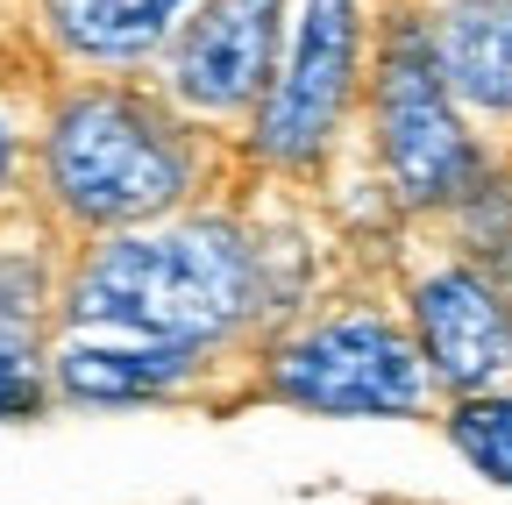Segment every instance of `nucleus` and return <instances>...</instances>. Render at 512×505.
I'll use <instances>...</instances> for the list:
<instances>
[{"label": "nucleus", "instance_id": "f257e3e1", "mask_svg": "<svg viewBox=\"0 0 512 505\" xmlns=\"http://www.w3.org/2000/svg\"><path fill=\"white\" fill-rule=\"evenodd\" d=\"M256 313V249L235 228H164L93 249L72 285V321L121 328L164 349L221 342Z\"/></svg>", "mask_w": 512, "mask_h": 505}, {"label": "nucleus", "instance_id": "f03ea898", "mask_svg": "<svg viewBox=\"0 0 512 505\" xmlns=\"http://www.w3.org/2000/svg\"><path fill=\"white\" fill-rule=\"evenodd\" d=\"M192 178V150L136 93H86L50 129V185L93 228L164 214Z\"/></svg>", "mask_w": 512, "mask_h": 505}, {"label": "nucleus", "instance_id": "7ed1b4c3", "mask_svg": "<svg viewBox=\"0 0 512 505\" xmlns=\"http://www.w3.org/2000/svg\"><path fill=\"white\" fill-rule=\"evenodd\" d=\"M377 150L392 164V185L413 207H441L463 200L477 185V150L463 136L456 107H448V79L434 36L420 22H406L384 50V86H377Z\"/></svg>", "mask_w": 512, "mask_h": 505}, {"label": "nucleus", "instance_id": "20e7f679", "mask_svg": "<svg viewBox=\"0 0 512 505\" xmlns=\"http://www.w3.org/2000/svg\"><path fill=\"white\" fill-rule=\"evenodd\" d=\"M271 392L306 413H413L427 385H420V356L406 349L399 328L349 313V321H328L278 349Z\"/></svg>", "mask_w": 512, "mask_h": 505}, {"label": "nucleus", "instance_id": "39448f33", "mask_svg": "<svg viewBox=\"0 0 512 505\" xmlns=\"http://www.w3.org/2000/svg\"><path fill=\"white\" fill-rule=\"evenodd\" d=\"M349 79H356V0H306L292 65L278 72L264 114H256V150L271 164H313L349 107Z\"/></svg>", "mask_w": 512, "mask_h": 505}, {"label": "nucleus", "instance_id": "423d86ee", "mask_svg": "<svg viewBox=\"0 0 512 505\" xmlns=\"http://www.w3.org/2000/svg\"><path fill=\"white\" fill-rule=\"evenodd\" d=\"M413 321H420V356H427V370L441 377V385H456V392L491 385V377L512 363V313H505L498 292H491L477 271H463V264L434 271V278L413 292Z\"/></svg>", "mask_w": 512, "mask_h": 505}, {"label": "nucleus", "instance_id": "0eeeda50", "mask_svg": "<svg viewBox=\"0 0 512 505\" xmlns=\"http://www.w3.org/2000/svg\"><path fill=\"white\" fill-rule=\"evenodd\" d=\"M271 43H278V0H207L178 43V93L207 114L249 107L271 79Z\"/></svg>", "mask_w": 512, "mask_h": 505}, {"label": "nucleus", "instance_id": "6e6552de", "mask_svg": "<svg viewBox=\"0 0 512 505\" xmlns=\"http://www.w3.org/2000/svg\"><path fill=\"white\" fill-rule=\"evenodd\" d=\"M192 349H164V342H72L57 356V385L79 406H143L185 385Z\"/></svg>", "mask_w": 512, "mask_h": 505}, {"label": "nucleus", "instance_id": "1a4fd4ad", "mask_svg": "<svg viewBox=\"0 0 512 505\" xmlns=\"http://www.w3.org/2000/svg\"><path fill=\"white\" fill-rule=\"evenodd\" d=\"M434 57L448 93L477 107H512V0H463L434 29Z\"/></svg>", "mask_w": 512, "mask_h": 505}, {"label": "nucleus", "instance_id": "9d476101", "mask_svg": "<svg viewBox=\"0 0 512 505\" xmlns=\"http://www.w3.org/2000/svg\"><path fill=\"white\" fill-rule=\"evenodd\" d=\"M43 278L29 257H0V420H29L43 406L36 370V321H43Z\"/></svg>", "mask_w": 512, "mask_h": 505}, {"label": "nucleus", "instance_id": "9b49d317", "mask_svg": "<svg viewBox=\"0 0 512 505\" xmlns=\"http://www.w3.org/2000/svg\"><path fill=\"white\" fill-rule=\"evenodd\" d=\"M178 8L185 0H50V22L86 57H143L178 22Z\"/></svg>", "mask_w": 512, "mask_h": 505}, {"label": "nucleus", "instance_id": "f8f14e48", "mask_svg": "<svg viewBox=\"0 0 512 505\" xmlns=\"http://www.w3.org/2000/svg\"><path fill=\"white\" fill-rule=\"evenodd\" d=\"M448 441H456L491 484H512V399H463L448 413Z\"/></svg>", "mask_w": 512, "mask_h": 505}, {"label": "nucleus", "instance_id": "ddd939ff", "mask_svg": "<svg viewBox=\"0 0 512 505\" xmlns=\"http://www.w3.org/2000/svg\"><path fill=\"white\" fill-rule=\"evenodd\" d=\"M8 171H15V136H8V121H0V185H8Z\"/></svg>", "mask_w": 512, "mask_h": 505}]
</instances>
